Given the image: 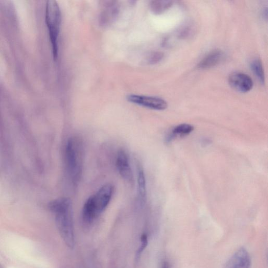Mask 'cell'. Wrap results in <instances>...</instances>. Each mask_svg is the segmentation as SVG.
Masks as SVG:
<instances>
[{"label":"cell","instance_id":"8fae6325","mask_svg":"<svg viewBox=\"0 0 268 268\" xmlns=\"http://www.w3.org/2000/svg\"><path fill=\"white\" fill-rule=\"evenodd\" d=\"M137 194L141 205L145 204L146 200L147 189L145 174L140 164L137 165Z\"/></svg>","mask_w":268,"mask_h":268},{"label":"cell","instance_id":"5b68a950","mask_svg":"<svg viewBox=\"0 0 268 268\" xmlns=\"http://www.w3.org/2000/svg\"><path fill=\"white\" fill-rule=\"evenodd\" d=\"M114 186L111 183H107L102 186L91 196L96 209L100 215L108 207L114 193Z\"/></svg>","mask_w":268,"mask_h":268},{"label":"cell","instance_id":"277c9868","mask_svg":"<svg viewBox=\"0 0 268 268\" xmlns=\"http://www.w3.org/2000/svg\"><path fill=\"white\" fill-rule=\"evenodd\" d=\"M127 99L134 104L152 110L162 111L168 107L166 101L156 97L130 95L127 97Z\"/></svg>","mask_w":268,"mask_h":268},{"label":"cell","instance_id":"ba28073f","mask_svg":"<svg viewBox=\"0 0 268 268\" xmlns=\"http://www.w3.org/2000/svg\"><path fill=\"white\" fill-rule=\"evenodd\" d=\"M224 268H251V259L244 248L237 251L226 263Z\"/></svg>","mask_w":268,"mask_h":268},{"label":"cell","instance_id":"e0dca14e","mask_svg":"<svg viewBox=\"0 0 268 268\" xmlns=\"http://www.w3.org/2000/svg\"><path fill=\"white\" fill-rule=\"evenodd\" d=\"M161 268H170V266H169V263L167 262H164L162 264Z\"/></svg>","mask_w":268,"mask_h":268},{"label":"cell","instance_id":"7c38bea8","mask_svg":"<svg viewBox=\"0 0 268 268\" xmlns=\"http://www.w3.org/2000/svg\"><path fill=\"white\" fill-rule=\"evenodd\" d=\"M194 130V127L189 124H181L172 130L171 133L167 137L166 141L170 142L177 137L189 135Z\"/></svg>","mask_w":268,"mask_h":268},{"label":"cell","instance_id":"52a82bcc","mask_svg":"<svg viewBox=\"0 0 268 268\" xmlns=\"http://www.w3.org/2000/svg\"><path fill=\"white\" fill-rule=\"evenodd\" d=\"M229 82L233 88L242 92L250 91L254 86L252 78L242 73H234L231 74Z\"/></svg>","mask_w":268,"mask_h":268},{"label":"cell","instance_id":"8992f818","mask_svg":"<svg viewBox=\"0 0 268 268\" xmlns=\"http://www.w3.org/2000/svg\"><path fill=\"white\" fill-rule=\"evenodd\" d=\"M117 168L121 177L129 183L133 182L134 177L127 152L123 149L118 152Z\"/></svg>","mask_w":268,"mask_h":268},{"label":"cell","instance_id":"9c48e42d","mask_svg":"<svg viewBox=\"0 0 268 268\" xmlns=\"http://www.w3.org/2000/svg\"><path fill=\"white\" fill-rule=\"evenodd\" d=\"M99 215L91 196L86 201L82 208V222L86 226H89L94 222Z\"/></svg>","mask_w":268,"mask_h":268},{"label":"cell","instance_id":"2e32d148","mask_svg":"<svg viewBox=\"0 0 268 268\" xmlns=\"http://www.w3.org/2000/svg\"><path fill=\"white\" fill-rule=\"evenodd\" d=\"M163 58V54L160 52L152 54L148 58V63L150 64H156L160 62Z\"/></svg>","mask_w":268,"mask_h":268},{"label":"cell","instance_id":"9a60e30c","mask_svg":"<svg viewBox=\"0 0 268 268\" xmlns=\"http://www.w3.org/2000/svg\"><path fill=\"white\" fill-rule=\"evenodd\" d=\"M148 245V238L146 234L142 235L140 239V245L137 251L136 257L137 261H138L143 251L145 250Z\"/></svg>","mask_w":268,"mask_h":268},{"label":"cell","instance_id":"4fadbf2b","mask_svg":"<svg viewBox=\"0 0 268 268\" xmlns=\"http://www.w3.org/2000/svg\"><path fill=\"white\" fill-rule=\"evenodd\" d=\"M172 3L169 1H154L151 2L150 8L153 13L160 14L170 8Z\"/></svg>","mask_w":268,"mask_h":268},{"label":"cell","instance_id":"3957f363","mask_svg":"<svg viewBox=\"0 0 268 268\" xmlns=\"http://www.w3.org/2000/svg\"><path fill=\"white\" fill-rule=\"evenodd\" d=\"M45 18L53 57L56 59L58 56V39L61 22L60 9L56 1H47Z\"/></svg>","mask_w":268,"mask_h":268},{"label":"cell","instance_id":"6da1fadb","mask_svg":"<svg viewBox=\"0 0 268 268\" xmlns=\"http://www.w3.org/2000/svg\"><path fill=\"white\" fill-rule=\"evenodd\" d=\"M49 208L55 215L59 232L70 249L75 247V235L72 202L68 198H61L50 202Z\"/></svg>","mask_w":268,"mask_h":268},{"label":"cell","instance_id":"7a4b0ae2","mask_svg":"<svg viewBox=\"0 0 268 268\" xmlns=\"http://www.w3.org/2000/svg\"><path fill=\"white\" fill-rule=\"evenodd\" d=\"M84 155V147L81 140L76 137L69 138L65 148V164L68 176L74 184L81 178Z\"/></svg>","mask_w":268,"mask_h":268},{"label":"cell","instance_id":"5bb4252c","mask_svg":"<svg viewBox=\"0 0 268 268\" xmlns=\"http://www.w3.org/2000/svg\"><path fill=\"white\" fill-rule=\"evenodd\" d=\"M251 68L255 75L262 84L265 82V73L263 66L260 59L254 60L251 64Z\"/></svg>","mask_w":268,"mask_h":268},{"label":"cell","instance_id":"30bf717a","mask_svg":"<svg viewBox=\"0 0 268 268\" xmlns=\"http://www.w3.org/2000/svg\"><path fill=\"white\" fill-rule=\"evenodd\" d=\"M223 58V54L220 50H215L206 56L199 63L198 68L207 69L218 65Z\"/></svg>","mask_w":268,"mask_h":268}]
</instances>
